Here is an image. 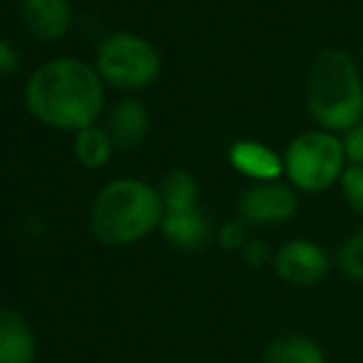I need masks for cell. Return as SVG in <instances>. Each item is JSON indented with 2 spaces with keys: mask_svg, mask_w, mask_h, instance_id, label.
Listing matches in <instances>:
<instances>
[{
  "mask_svg": "<svg viewBox=\"0 0 363 363\" xmlns=\"http://www.w3.org/2000/svg\"><path fill=\"white\" fill-rule=\"evenodd\" d=\"M25 101L35 119L52 129L82 131L104 106V86L94 67L79 60H52L30 74Z\"/></svg>",
  "mask_w": 363,
  "mask_h": 363,
  "instance_id": "obj_1",
  "label": "cell"
},
{
  "mask_svg": "<svg viewBox=\"0 0 363 363\" xmlns=\"http://www.w3.org/2000/svg\"><path fill=\"white\" fill-rule=\"evenodd\" d=\"M161 193L139 178H116L91 203V233L106 247H126L161 228Z\"/></svg>",
  "mask_w": 363,
  "mask_h": 363,
  "instance_id": "obj_2",
  "label": "cell"
},
{
  "mask_svg": "<svg viewBox=\"0 0 363 363\" xmlns=\"http://www.w3.org/2000/svg\"><path fill=\"white\" fill-rule=\"evenodd\" d=\"M306 106L324 131H351L363 121V82L354 57L341 48H326L311 62Z\"/></svg>",
  "mask_w": 363,
  "mask_h": 363,
  "instance_id": "obj_3",
  "label": "cell"
},
{
  "mask_svg": "<svg viewBox=\"0 0 363 363\" xmlns=\"http://www.w3.org/2000/svg\"><path fill=\"white\" fill-rule=\"evenodd\" d=\"M287 183L301 193H321L341 181L346 171L344 141L324 129L304 131L284 151Z\"/></svg>",
  "mask_w": 363,
  "mask_h": 363,
  "instance_id": "obj_4",
  "label": "cell"
},
{
  "mask_svg": "<svg viewBox=\"0 0 363 363\" xmlns=\"http://www.w3.org/2000/svg\"><path fill=\"white\" fill-rule=\"evenodd\" d=\"M96 72L106 84L124 91L144 89L161 72V55L134 33L109 35L96 50Z\"/></svg>",
  "mask_w": 363,
  "mask_h": 363,
  "instance_id": "obj_5",
  "label": "cell"
},
{
  "mask_svg": "<svg viewBox=\"0 0 363 363\" xmlns=\"http://www.w3.org/2000/svg\"><path fill=\"white\" fill-rule=\"evenodd\" d=\"M299 213V191L284 181L252 183L238 198L245 225H284Z\"/></svg>",
  "mask_w": 363,
  "mask_h": 363,
  "instance_id": "obj_6",
  "label": "cell"
},
{
  "mask_svg": "<svg viewBox=\"0 0 363 363\" xmlns=\"http://www.w3.org/2000/svg\"><path fill=\"white\" fill-rule=\"evenodd\" d=\"M334 259L314 240L294 238L274 250L272 269L284 284L291 287H314L331 272Z\"/></svg>",
  "mask_w": 363,
  "mask_h": 363,
  "instance_id": "obj_7",
  "label": "cell"
},
{
  "mask_svg": "<svg viewBox=\"0 0 363 363\" xmlns=\"http://www.w3.org/2000/svg\"><path fill=\"white\" fill-rule=\"evenodd\" d=\"M20 15L25 28L45 43L65 38L72 25L69 0H20Z\"/></svg>",
  "mask_w": 363,
  "mask_h": 363,
  "instance_id": "obj_8",
  "label": "cell"
},
{
  "mask_svg": "<svg viewBox=\"0 0 363 363\" xmlns=\"http://www.w3.org/2000/svg\"><path fill=\"white\" fill-rule=\"evenodd\" d=\"M230 166L255 183L282 181L284 158L259 141H235L228 151Z\"/></svg>",
  "mask_w": 363,
  "mask_h": 363,
  "instance_id": "obj_9",
  "label": "cell"
},
{
  "mask_svg": "<svg viewBox=\"0 0 363 363\" xmlns=\"http://www.w3.org/2000/svg\"><path fill=\"white\" fill-rule=\"evenodd\" d=\"M161 233L173 247L183 252L203 250L213 238V225L201 208L191 211H166L161 220Z\"/></svg>",
  "mask_w": 363,
  "mask_h": 363,
  "instance_id": "obj_10",
  "label": "cell"
},
{
  "mask_svg": "<svg viewBox=\"0 0 363 363\" xmlns=\"http://www.w3.org/2000/svg\"><path fill=\"white\" fill-rule=\"evenodd\" d=\"M114 146L119 148H136L146 139L148 131V111L139 99H121L114 104L106 124Z\"/></svg>",
  "mask_w": 363,
  "mask_h": 363,
  "instance_id": "obj_11",
  "label": "cell"
},
{
  "mask_svg": "<svg viewBox=\"0 0 363 363\" xmlns=\"http://www.w3.org/2000/svg\"><path fill=\"white\" fill-rule=\"evenodd\" d=\"M35 334L15 309H0V363H33Z\"/></svg>",
  "mask_w": 363,
  "mask_h": 363,
  "instance_id": "obj_12",
  "label": "cell"
},
{
  "mask_svg": "<svg viewBox=\"0 0 363 363\" xmlns=\"http://www.w3.org/2000/svg\"><path fill=\"white\" fill-rule=\"evenodd\" d=\"M262 363H326V354L306 334H282L262 351Z\"/></svg>",
  "mask_w": 363,
  "mask_h": 363,
  "instance_id": "obj_13",
  "label": "cell"
},
{
  "mask_svg": "<svg viewBox=\"0 0 363 363\" xmlns=\"http://www.w3.org/2000/svg\"><path fill=\"white\" fill-rule=\"evenodd\" d=\"M158 193H161L166 211H191V208H198V181L188 171L166 173Z\"/></svg>",
  "mask_w": 363,
  "mask_h": 363,
  "instance_id": "obj_14",
  "label": "cell"
},
{
  "mask_svg": "<svg viewBox=\"0 0 363 363\" xmlns=\"http://www.w3.org/2000/svg\"><path fill=\"white\" fill-rule=\"evenodd\" d=\"M114 151V141H111L109 131L99 129V126H86V129L77 131L74 139V153L86 168H99L111 158Z\"/></svg>",
  "mask_w": 363,
  "mask_h": 363,
  "instance_id": "obj_15",
  "label": "cell"
},
{
  "mask_svg": "<svg viewBox=\"0 0 363 363\" xmlns=\"http://www.w3.org/2000/svg\"><path fill=\"white\" fill-rule=\"evenodd\" d=\"M336 267L341 269L346 279L351 282H363V228L341 242L336 250Z\"/></svg>",
  "mask_w": 363,
  "mask_h": 363,
  "instance_id": "obj_16",
  "label": "cell"
},
{
  "mask_svg": "<svg viewBox=\"0 0 363 363\" xmlns=\"http://www.w3.org/2000/svg\"><path fill=\"white\" fill-rule=\"evenodd\" d=\"M339 186L351 211L363 218V166H346Z\"/></svg>",
  "mask_w": 363,
  "mask_h": 363,
  "instance_id": "obj_17",
  "label": "cell"
},
{
  "mask_svg": "<svg viewBox=\"0 0 363 363\" xmlns=\"http://www.w3.org/2000/svg\"><path fill=\"white\" fill-rule=\"evenodd\" d=\"M218 245L223 250H228V252H240V250L245 247V242H247V225L242 223V220H228V223H223V228L218 230Z\"/></svg>",
  "mask_w": 363,
  "mask_h": 363,
  "instance_id": "obj_18",
  "label": "cell"
},
{
  "mask_svg": "<svg viewBox=\"0 0 363 363\" xmlns=\"http://www.w3.org/2000/svg\"><path fill=\"white\" fill-rule=\"evenodd\" d=\"M240 257H242V262L247 264V267L252 269H262V267H272V257L274 252L269 250V245L264 242V240L259 238H250L247 242H245V247L240 250Z\"/></svg>",
  "mask_w": 363,
  "mask_h": 363,
  "instance_id": "obj_19",
  "label": "cell"
},
{
  "mask_svg": "<svg viewBox=\"0 0 363 363\" xmlns=\"http://www.w3.org/2000/svg\"><path fill=\"white\" fill-rule=\"evenodd\" d=\"M344 153L351 166H363V121L359 126H354L351 131H346Z\"/></svg>",
  "mask_w": 363,
  "mask_h": 363,
  "instance_id": "obj_20",
  "label": "cell"
},
{
  "mask_svg": "<svg viewBox=\"0 0 363 363\" xmlns=\"http://www.w3.org/2000/svg\"><path fill=\"white\" fill-rule=\"evenodd\" d=\"M18 67H20V57L15 52V48L5 43V40H0V74H10Z\"/></svg>",
  "mask_w": 363,
  "mask_h": 363,
  "instance_id": "obj_21",
  "label": "cell"
}]
</instances>
